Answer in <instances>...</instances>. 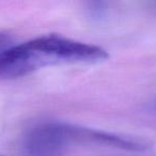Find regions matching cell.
Here are the masks:
<instances>
[{
    "instance_id": "cell-1",
    "label": "cell",
    "mask_w": 156,
    "mask_h": 156,
    "mask_svg": "<svg viewBox=\"0 0 156 156\" xmlns=\"http://www.w3.org/2000/svg\"><path fill=\"white\" fill-rule=\"evenodd\" d=\"M108 54L96 45L47 34L0 51V79H15L42 67L106 60Z\"/></svg>"
},
{
    "instance_id": "cell-3",
    "label": "cell",
    "mask_w": 156,
    "mask_h": 156,
    "mask_svg": "<svg viewBox=\"0 0 156 156\" xmlns=\"http://www.w3.org/2000/svg\"><path fill=\"white\" fill-rule=\"evenodd\" d=\"M147 110L149 111L150 113H152V115H156V96L147 104Z\"/></svg>"
},
{
    "instance_id": "cell-2",
    "label": "cell",
    "mask_w": 156,
    "mask_h": 156,
    "mask_svg": "<svg viewBox=\"0 0 156 156\" xmlns=\"http://www.w3.org/2000/svg\"><path fill=\"white\" fill-rule=\"evenodd\" d=\"M75 144H98L135 152L150 147V143L140 138L62 122L39 124L32 135L33 149L39 156H62Z\"/></svg>"
}]
</instances>
